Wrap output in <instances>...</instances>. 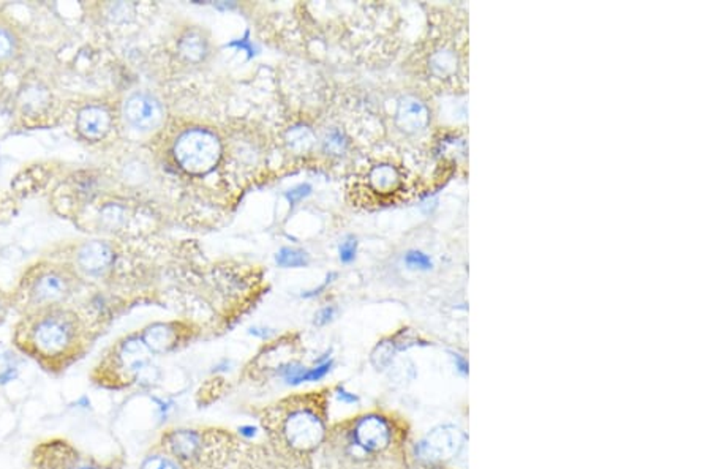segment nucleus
Masks as SVG:
<instances>
[{
  "label": "nucleus",
  "mask_w": 711,
  "mask_h": 469,
  "mask_svg": "<svg viewBox=\"0 0 711 469\" xmlns=\"http://www.w3.org/2000/svg\"><path fill=\"white\" fill-rule=\"evenodd\" d=\"M174 157L182 169L190 174H207L222 158V143L215 133L206 128H190L177 138Z\"/></svg>",
  "instance_id": "1"
},
{
  "label": "nucleus",
  "mask_w": 711,
  "mask_h": 469,
  "mask_svg": "<svg viewBox=\"0 0 711 469\" xmlns=\"http://www.w3.org/2000/svg\"><path fill=\"white\" fill-rule=\"evenodd\" d=\"M283 438L296 450L309 452L324 439V423L310 409H294L283 421Z\"/></svg>",
  "instance_id": "2"
},
{
  "label": "nucleus",
  "mask_w": 711,
  "mask_h": 469,
  "mask_svg": "<svg viewBox=\"0 0 711 469\" xmlns=\"http://www.w3.org/2000/svg\"><path fill=\"white\" fill-rule=\"evenodd\" d=\"M463 434L453 425H441L433 428L421 443L417 444V457L429 463H440L452 459L460 450Z\"/></svg>",
  "instance_id": "3"
},
{
  "label": "nucleus",
  "mask_w": 711,
  "mask_h": 469,
  "mask_svg": "<svg viewBox=\"0 0 711 469\" xmlns=\"http://www.w3.org/2000/svg\"><path fill=\"white\" fill-rule=\"evenodd\" d=\"M71 324L62 316H49L38 323L33 332V342L43 354L62 353L71 342Z\"/></svg>",
  "instance_id": "4"
},
{
  "label": "nucleus",
  "mask_w": 711,
  "mask_h": 469,
  "mask_svg": "<svg viewBox=\"0 0 711 469\" xmlns=\"http://www.w3.org/2000/svg\"><path fill=\"white\" fill-rule=\"evenodd\" d=\"M124 116L132 127L141 132H150L163 121V108L152 95L134 94L125 101Z\"/></svg>",
  "instance_id": "5"
},
{
  "label": "nucleus",
  "mask_w": 711,
  "mask_h": 469,
  "mask_svg": "<svg viewBox=\"0 0 711 469\" xmlns=\"http://www.w3.org/2000/svg\"><path fill=\"white\" fill-rule=\"evenodd\" d=\"M352 443L363 452H381L390 443V428L383 417L366 416L356 423Z\"/></svg>",
  "instance_id": "6"
},
{
  "label": "nucleus",
  "mask_w": 711,
  "mask_h": 469,
  "mask_svg": "<svg viewBox=\"0 0 711 469\" xmlns=\"http://www.w3.org/2000/svg\"><path fill=\"white\" fill-rule=\"evenodd\" d=\"M430 112L419 98L405 97L397 109V125L406 133H417L429 125Z\"/></svg>",
  "instance_id": "7"
},
{
  "label": "nucleus",
  "mask_w": 711,
  "mask_h": 469,
  "mask_svg": "<svg viewBox=\"0 0 711 469\" xmlns=\"http://www.w3.org/2000/svg\"><path fill=\"white\" fill-rule=\"evenodd\" d=\"M78 128L84 138L92 141L102 139L111 128L109 112L102 106H87L80 112Z\"/></svg>",
  "instance_id": "8"
},
{
  "label": "nucleus",
  "mask_w": 711,
  "mask_h": 469,
  "mask_svg": "<svg viewBox=\"0 0 711 469\" xmlns=\"http://www.w3.org/2000/svg\"><path fill=\"white\" fill-rule=\"evenodd\" d=\"M113 250L103 244V242H91V244L84 245L80 251V256H78V261H80L82 270H86L91 275H100L105 270H108L109 265L113 264Z\"/></svg>",
  "instance_id": "9"
},
{
  "label": "nucleus",
  "mask_w": 711,
  "mask_h": 469,
  "mask_svg": "<svg viewBox=\"0 0 711 469\" xmlns=\"http://www.w3.org/2000/svg\"><path fill=\"white\" fill-rule=\"evenodd\" d=\"M149 348L145 346V343L139 338H128V340L122 344L119 359L120 365L127 373L136 376L141 373L145 366H149Z\"/></svg>",
  "instance_id": "10"
},
{
  "label": "nucleus",
  "mask_w": 711,
  "mask_h": 469,
  "mask_svg": "<svg viewBox=\"0 0 711 469\" xmlns=\"http://www.w3.org/2000/svg\"><path fill=\"white\" fill-rule=\"evenodd\" d=\"M168 445L179 460H193L201 450V438L193 430H174L168 436Z\"/></svg>",
  "instance_id": "11"
},
{
  "label": "nucleus",
  "mask_w": 711,
  "mask_h": 469,
  "mask_svg": "<svg viewBox=\"0 0 711 469\" xmlns=\"http://www.w3.org/2000/svg\"><path fill=\"white\" fill-rule=\"evenodd\" d=\"M143 342L150 353H168L177 342V330L171 324H154L145 329Z\"/></svg>",
  "instance_id": "12"
},
{
  "label": "nucleus",
  "mask_w": 711,
  "mask_h": 469,
  "mask_svg": "<svg viewBox=\"0 0 711 469\" xmlns=\"http://www.w3.org/2000/svg\"><path fill=\"white\" fill-rule=\"evenodd\" d=\"M287 145L291 152L298 155L309 154V152L315 147L316 144V134L309 125H304V123H298V125H293L288 132L287 136Z\"/></svg>",
  "instance_id": "13"
},
{
  "label": "nucleus",
  "mask_w": 711,
  "mask_h": 469,
  "mask_svg": "<svg viewBox=\"0 0 711 469\" xmlns=\"http://www.w3.org/2000/svg\"><path fill=\"white\" fill-rule=\"evenodd\" d=\"M368 182L372 188L378 193H390L394 191L400 182L399 171L390 165H379L375 166L370 174H368Z\"/></svg>",
  "instance_id": "14"
},
{
  "label": "nucleus",
  "mask_w": 711,
  "mask_h": 469,
  "mask_svg": "<svg viewBox=\"0 0 711 469\" xmlns=\"http://www.w3.org/2000/svg\"><path fill=\"white\" fill-rule=\"evenodd\" d=\"M181 54L190 62H201L206 59L209 53V44L207 39L201 35L199 32H188L186 37L179 43Z\"/></svg>",
  "instance_id": "15"
},
{
  "label": "nucleus",
  "mask_w": 711,
  "mask_h": 469,
  "mask_svg": "<svg viewBox=\"0 0 711 469\" xmlns=\"http://www.w3.org/2000/svg\"><path fill=\"white\" fill-rule=\"evenodd\" d=\"M65 292V281L57 275H46L35 286V297L38 301H55Z\"/></svg>",
  "instance_id": "16"
},
{
  "label": "nucleus",
  "mask_w": 711,
  "mask_h": 469,
  "mask_svg": "<svg viewBox=\"0 0 711 469\" xmlns=\"http://www.w3.org/2000/svg\"><path fill=\"white\" fill-rule=\"evenodd\" d=\"M324 154L340 157L348 149V138L339 128H329L321 139Z\"/></svg>",
  "instance_id": "17"
},
{
  "label": "nucleus",
  "mask_w": 711,
  "mask_h": 469,
  "mask_svg": "<svg viewBox=\"0 0 711 469\" xmlns=\"http://www.w3.org/2000/svg\"><path fill=\"white\" fill-rule=\"evenodd\" d=\"M276 261L280 267H305L309 264V254L296 248H282L277 253Z\"/></svg>",
  "instance_id": "18"
},
{
  "label": "nucleus",
  "mask_w": 711,
  "mask_h": 469,
  "mask_svg": "<svg viewBox=\"0 0 711 469\" xmlns=\"http://www.w3.org/2000/svg\"><path fill=\"white\" fill-rule=\"evenodd\" d=\"M405 264L410 269H419V270H430L433 267V261L430 259L429 254L417 251V250H411L405 254Z\"/></svg>",
  "instance_id": "19"
},
{
  "label": "nucleus",
  "mask_w": 711,
  "mask_h": 469,
  "mask_svg": "<svg viewBox=\"0 0 711 469\" xmlns=\"http://www.w3.org/2000/svg\"><path fill=\"white\" fill-rule=\"evenodd\" d=\"M356 253H357V240L354 239V237H348V239L341 242V245L339 248L341 263H345V264L352 263L356 258Z\"/></svg>",
  "instance_id": "20"
},
{
  "label": "nucleus",
  "mask_w": 711,
  "mask_h": 469,
  "mask_svg": "<svg viewBox=\"0 0 711 469\" xmlns=\"http://www.w3.org/2000/svg\"><path fill=\"white\" fill-rule=\"evenodd\" d=\"M141 469H179L174 461L161 455H150L144 460Z\"/></svg>",
  "instance_id": "21"
},
{
  "label": "nucleus",
  "mask_w": 711,
  "mask_h": 469,
  "mask_svg": "<svg viewBox=\"0 0 711 469\" xmlns=\"http://www.w3.org/2000/svg\"><path fill=\"white\" fill-rule=\"evenodd\" d=\"M312 193V186L309 184H300L298 186H294V188H291L289 191H287V200L291 206L298 204L299 201L304 200V197H307Z\"/></svg>",
  "instance_id": "22"
},
{
  "label": "nucleus",
  "mask_w": 711,
  "mask_h": 469,
  "mask_svg": "<svg viewBox=\"0 0 711 469\" xmlns=\"http://www.w3.org/2000/svg\"><path fill=\"white\" fill-rule=\"evenodd\" d=\"M226 46L236 48V49H240V51H245V53L249 54V57H253V55L256 54V49L253 46V43H251V39L249 38V32L245 33V37L239 38V39H234V42L226 44Z\"/></svg>",
  "instance_id": "23"
},
{
  "label": "nucleus",
  "mask_w": 711,
  "mask_h": 469,
  "mask_svg": "<svg viewBox=\"0 0 711 469\" xmlns=\"http://www.w3.org/2000/svg\"><path fill=\"white\" fill-rule=\"evenodd\" d=\"M13 51V38L10 33L0 27V59L8 57Z\"/></svg>",
  "instance_id": "24"
},
{
  "label": "nucleus",
  "mask_w": 711,
  "mask_h": 469,
  "mask_svg": "<svg viewBox=\"0 0 711 469\" xmlns=\"http://www.w3.org/2000/svg\"><path fill=\"white\" fill-rule=\"evenodd\" d=\"M334 316H335V308H334V307H326V308H323V310H320V312H318V315H316L315 324H318V326H324V324H327V323H330V321L334 319Z\"/></svg>",
  "instance_id": "25"
},
{
  "label": "nucleus",
  "mask_w": 711,
  "mask_h": 469,
  "mask_svg": "<svg viewBox=\"0 0 711 469\" xmlns=\"http://www.w3.org/2000/svg\"><path fill=\"white\" fill-rule=\"evenodd\" d=\"M335 276H337V275H335V274H330V275L327 276V278H326V281H324V283H323L320 287H318V290L304 294V297H315V296H318V294H320V291H323L324 287H326V286L330 283V281H332V278H335Z\"/></svg>",
  "instance_id": "26"
},
{
  "label": "nucleus",
  "mask_w": 711,
  "mask_h": 469,
  "mask_svg": "<svg viewBox=\"0 0 711 469\" xmlns=\"http://www.w3.org/2000/svg\"><path fill=\"white\" fill-rule=\"evenodd\" d=\"M339 398L341 401H345V403H356V401H357V397H356L354 393L345 392L343 389H341V391H339Z\"/></svg>",
  "instance_id": "27"
},
{
  "label": "nucleus",
  "mask_w": 711,
  "mask_h": 469,
  "mask_svg": "<svg viewBox=\"0 0 711 469\" xmlns=\"http://www.w3.org/2000/svg\"><path fill=\"white\" fill-rule=\"evenodd\" d=\"M239 432L245 438H253L255 434H256V428L251 427V425H245V427H240Z\"/></svg>",
  "instance_id": "28"
}]
</instances>
